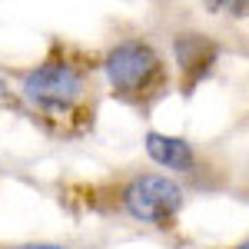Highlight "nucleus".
<instances>
[{"label": "nucleus", "instance_id": "obj_8", "mask_svg": "<svg viewBox=\"0 0 249 249\" xmlns=\"http://www.w3.org/2000/svg\"><path fill=\"white\" fill-rule=\"evenodd\" d=\"M0 249H73V246L53 243V239H30V243H10V246H0Z\"/></svg>", "mask_w": 249, "mask_h": 249}, {"label": "nucleus", "instance_id": "obj_1", "mask_svg": "<svg viewBox=\"0 0 249 249\" xmlns=\"http://www.w3.org/2000/svg\"><path fill=\"white\" fill-rule=\"evenodd\" d=\"M27 120L57 143L93 136L103 107L100 50L73 37H50L43 53L27 67L7 70Z\"/></svg>", "mask_w": 249, "mask_h": 249}, {"label": "nucleus", "instance_id": "obj_4", "mask_svg": "<svg viewBox=\"0 0 249 249\" xmlns=\"http://www.w3.org/2000/svg\"><path fill=\"white\" fill-rule=\"evenodd\" d=\"M143 153L156 170L170 173L186 193H199V196L232 193L236 166H230L223 156H216L210 146L196 143L190 136L146 130L143 133Z\"/></svg>", "mask_w": 249, "mask_h": 249}, {"label": "nucleus", "instance_id": "obj_7", "mask_svg": "<svg viewBox=\"0 0 249 249\" xmlns=\"http://www.w3.org/2000/svg\"><path fill=\"white\" fill-rule=\"evenodd\" d=\"M210 14H223V17H249V0H203Z\"/></svg>", "mask_w": 249, "mask_h": 249}, {"label": "nucleus", "instance_id": "obj_9", "mask_svg": "<svg viewBox=\"0 0 249 249\" xmlns=\"http://www.w3.org/2000/svg\"><path fill=\"white\" fill-rule=\"evenodd\" d=\"M232 193L239 196V199H249V163L243 170H236V183H232Z\"/></svg>", "mask_w": 249, "mask_h": 249}, {"label": "nucleus", "instance_id": "obj_10", "mask_svg": "<svg viewBox=\"0 0 249 249\" xmlns=\"http://www.w3.org/2000/svg\"><path fill=\"white\" fill-rule=\"evenodd\" d=\"M206 249H249V236L236 239V243H226V246H206Z\"/></svg>", "mask_w": 249, "mask_h": 249}, {"label": "nucleus", "instance_id": "obj_6", "mask_svg": "<svg viewBox=\"0 0 249 249\" xmlns=\"http://www.w3.org/2000/svg\"><path fill=\"white\" fill-rule=\"evenodd\" d=\"M0 113H20V116H27L23 113V103H20V96L17 90H14V83H10V77L0 70Z\"/></svg>", "mask_w": 249, "mask_h": 249}, {"label": "nucleus", "instance_id": "obj_5", "mask_svg": "<svg viewBox=\"0 0 249 249\" xmlns=\"http://www.w3.org/2000/svg\"><path fill=\"white\" fill-rule=\"evenodd\" d=\"M166 57H170V67H173L176 93L183 96V100H190L219 70V63H223V43L213 34L199 30V27H179L166 40Z\"/></svg>", "mask_w": 249, "mask_h": 249}, {"label": "nucleus", "instance_id": "obj_3", "mask_svg": "<svg viewBox=\"0 0 249 249\" xmlns=\"http://www.w3.org/2000/svg\"><path fill=\"white\" fill-rule=\"evenodd\" d=\"M100 70L107 96L140 120H150L156 107L176 93L166 47L143 30H126L107 40L100 47Z\"/></svg>", "mask_w": 249, "mask_h": 249}, {"label": "nucleus", "instance_id": "obj_2", "mask_svg": "<svg viewBox=\"0 0 249 249\" xmlns=\"http://www.w3.org/2000/svg\"><path fill=\"white\" fill-rule=\"evenodd\" d=\"M57 203L77 219L123 223L163 239L183 236L190 193L170 173L150 166H113L96 176H70L57 183Z\"/></svg>", "mask_w": 249, "mask_h": 249}]
</instances>
